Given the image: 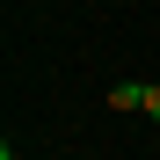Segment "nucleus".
I'll list each match as a JSON object with an SVG mask.
<instances>
[{
    "instance_id": "1",
    "label": "nucleus",
    "mask_w": 160,
    "mask_h": 160,
    "mask_svg": "<svg viewBox=\"0 0 160 160\" xmlns=\"http://www.w3.org/2000/svg\"><path fill=\"white\" fill-rule=\"evenodd\" d=\"M109 109H124V117H146V80H117V88H109Z\"/></svg>"
},
{
    "instance_id": "2",
    "label": "nucleus",
    "mask_w": 160,
    "mask_h": 160,
    "mask_svg": "<svg viewBox=\"0 0 160 160\" xmlns=\"http://www.w3.org/2000/svg\"><path fill=\"white\" fill-rule=\"evenodd\" d=\"M146 124H160V80H146Z\"/></svg>"
}]
</instances>
